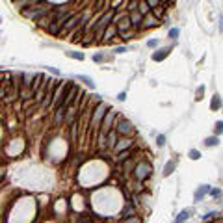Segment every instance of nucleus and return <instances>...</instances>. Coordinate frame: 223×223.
Masks as SVG:
<instances>
[{"label":"nucleus","instance_id":"1","mask_svg":"<svg viewBox=\"0 0 223 223\" xmlns=\"http://www.w3.org/2000/svg\"><path fill=\"white\" fill-rule=\"evenodd\" d=\"M149 175H151V166H149L147 162H143V164H140V166L136 167V177H138L140 181L147 179Z\"/></svg>","mask_w":223,"mask_h":223},{"label":"nucleus","instance_id":"2","mask_svg":"<svg viewBox=\"0 0 223 223\" xmlns=\"http://www.w3.org/2000/svg\"><path fill=\"white\" fill-rule=\"evenodd\" d=\"M117 132H119V134H128V132H132V125H130L128 121H121V123L117 125Z\"/></svg>","mask_w":223,"mask_h":223},{"label":"nucleus","instance_id":"3","mask_svg":"<svg viewBox=\"0 0 223 223\" xmlns=\"http://www.w3.org/2000/svg\"><path fill=\"white\" fill-rule=\"evenodd\" d=\"M167 52H169V48H162V50H158V52H154V54H153V60H154V61L164 60V58L167 56Z\"/></svg>","mask_w":223,"mask_h":223},{"label":"nucleus","instance_id":"4","mask_svg":"<svg viewBox=\"0 0 223 223\" xmlns=\"http://www.w3.org/2000/svg\"><path fill=\"white\" fill-rule=\"evenodd\" d=\"M208 192H210V188H208L207 184H205V186H201V188H199V190L195 192V201H199V199H201V197H203L205 194H208Z\"/></svg>","mask_w":223,"mask_h":223},{"label":"nucleus","instance_id":"5","mask_svg":"<svg viewBox=\"0 0 223 223\" xmlns=\"http://www.w3.org/2000/svg\"><path fill=\"white\" fill-rule=\"evenodd\" d=\"M220 141H218V136H210V138H207L205 140V145L207 147H214V145H218Z\"/></svg>","mask_w":223,"mask_h":223},{"label":"nucleus","instance_id":"6","mask_svg":"<svg viewBox=\"0 0 223 223\" xmlns=\"http://www.w3.org/2000/svg\"><path fill=\"white\" fill-rule=\"evenodd\" d=\"M173 169H175V162H167V164H166V169H164V177L171 175V173H173Z\"/></svg>","mask_w":223,"mask_h":223},{"label":"nucleus","instance_id":"7","mask_svg":"<svg viewBox=\"0 0 223 223\" xmlns=\"http://www.w3.org/2000/svg\"><path fill=\"white\" fill-rule=\"evenodd\" d=\"M190 214H192V210H182V212L177 216V221L181 223V221H184V220H188V218H190Z\"/></svg>","mask_w":223,"mask_h":223},{"label":"nucleus","instance_id":"8","mask_svg":"<svg viewBox=\"0 0 223 223\" xmlns=\"http://www.w3.org/2000/svg\"><path fill=\"white\" fill-rule=\"evenodd\" d=\"M220 106H221V100H220L218 95H214V99H212V102H210V108H212V110H218Z\"/></svg>","mask_w":223,"mask_h":223},{"label":"nucleus","instance_id":"9","mask_svg":"<svg viewBox=\"0 0 223 223\" xmlns=\"http://www.w3.org/2000/svg\"><path fill=\"white\" fill-rule=\"evenodd\" d=\"M104 110H106V108H104L102 104H100V106L97 108V114H95V119H93V123H95V121H99V119L102 117V114H104Z\"/></svg>","mask_w":223,"mask_h":223},{"label":"nucleus","instance_id":"10","mask_svg":"<svg viewBox=\"0 0 223 223\" xmlns=\"http://www.w3.org/2000/svg\"><path fill=\"white\" fill-rule=\"evenodd\" d=\"M67 56L74 58V60H84V54L82 52H67Z\"/></svg>","mask_w":223,"mask_h":223},{"label":"nucleus","instance_id":"11","mask_svg":"<svg viewBox=\"0 0 223 223\" xmlns=\"http://www.w3.org/2000/svg\"><path fill=\"white\" fill-rule=\"evenodd\" d=\"M190 158H192V160H199V158H201V153L195 151V149H192V151H190Z\"/></svg>","mask_w":223,"mask_h":223},{"label":"nucleus","instance_id":"12","mask_svg":"<svg viewBox=\"0 0 223 223\" xmlns=\"http://www.w3.org/2000/svg\"><path fill=\"white\" fill-rule=\"evenodd\" d=\"M110 17H112V13H106V15H104V19L100 20V28H104V26L108 24V20H110Z\"/></svg>","mask_w":223,"mask_h":223},{"label":"nucleus","instance_id":"13","mask_svg":"<svg viewBox=\"0 0 223 223\" xmlns=\"http://www.w3.org/2000/svg\"><path fill=\"white\" fill-rule=\"evenodd\" d=\"M169 37H171V39H177V37H179V28H171V30H169Z\"/></svg>","mask_w":223,"mask_h":223},{"label":"nucleus","instance_id":"14","mask_svg":"<svg viewBox=\"0 0 223 223\" xmlns=\"http://www.w3.org/2000/svg\"><path fill=\"white\" fill-rule=\"evenodd\" d=\"M214 130H216V134H221V132H223V121H218V123H216Z\"/></svg>","mask_w":223,"mask_h":223},{"label":"nucleus","instance_id":"15","mask_svg":"<svg viewBox=\"0 0 223 223\" xmlns=\"http://www.w3.org/2000/svg\"><path fill=\"white\" fill-rule=\"evenodd\" d=\"M80 78H82V82H86L89 87H95V84L91 82V78H89V76H80Z\"/></svg>","mask_w":223,"mask_h":223},{"label":"nucleus","instance_id":"16","mask_svg":"<svg viewBox=\"0 0 223 223\" xmlns=\"http://www.w3.org/2000/svg\"><path fill=\"white\" fill-rule=\"evenodd\" d=\"M108 143H110V145H115V132H110V136H108Z\"/></svg>","mask_w":223,"mask_h":223},{"label":"nucleus","instance_id":"17","mask_svg":"<svg viewBox=\"0 0 223 223\" xmlns=\"http://www.w3.org/2000/svg\"><path fill=\"white\" fill-rule=\"evenodd\" d=\"M156 143H158V147H164V145H166V138H164V136H158V138H156Z\"/></svg>","mask_w":223,"mask_h":223},{"label":"nucleus","instance_id":"18","mask_svg":"<svg viewBox=\"0 0 223 223\" xmlns=\"http://www.w3.org/2000/svg\"><path fill=\"white\" fill-rule=\"evenodd\" d=\"M203 93H205V87L201 86V87L197 89V99H203Z\"/></svg>","mask_w":223,"mask_h":223},{"label":"nucleus","instance_id":"19","mask_svg":"<svg viewBox=\"0 0 223 223\" xmlns=\"http://www.w3.org/2000/svg\"><path fill=\"white\" fill-rule=\"evenodd\" d=\"M147 45L153 48V47H156V45H158V41H156V39H151V41H147Z\"/></svg>","mask_w":223,"mask_h":223},{"label":"nucleus","instance_id":"20","mask_svg":"<svg viewBox=\"0 0 223 223\" xmlns=\"http://www.w3.org/2000/svg\"><path fill=\"white\" fill-rule=\"evenodd\" d=\"M93 60H95V61H102V60H104V56H102V54H95V56H93Z\"/></svg>","mask_w":223,"mask_h":223},{"label":"nucleus","instance_id":"21","mask_svg":"<svg viewBox=\"0 0 223 223\" xmlns=\"http://www.w3.org/2000/svg\"><path fill=\"white\" fill-rule=\"evenodd\" d=\"M128 154H130V153H121V154L117 156V160H125V158H128Z\"/></svg>","mask_w":223,"mask_h":223},{"label":"nucleus","instance_id":"22","mask_svg":"<svg viewBox=\"0 0 223 223\" xmlns=\"http://www.w3.org/2000/svg\"><path fill=\"white\" fill-rule=\"evenodd\" d=\"M210 194H212L214 197H220V195H221V192H220V190H210Z\"/></svg>","mask_w":223,"mask_h":223},{"label":"nucleus","instance_id":"23","mask_svg":"<svg viewBox=\"0 0 223 223\" xmlns=\"http://www.w3.org/2000/svg\"><path fill=\"white\" fill-rule=\"evenodd\" d=\"M114 33H115V28H112V30H108V32H106V35H104V37H110V35H114Z\"/></svg>","mask_w":223,"mask_h":223},{"label":"nucleus","instance_id":"24","mask_svg":"<svg viewBox=\"0 0 223 223\" xmlns=\"http://www.w3.org/2000/svg\"><path fill=\"white\" fill-rule=\"evenodd\" d=\"M123 147H130V141H127V143H125V140H123V143H121L117 149H123Z\"/></svg>","mask_w":223,"mask_h":223},{"label":"nucleus","instance_id":"25","mask_svg":"<svg viewBox=\"0 0 223 223\" xmlns=\"http://www.w3.org/2000/svg\"><path fill=\"white\" fill-rule=\"evenodd\" d=\"M132 212H134V207H128V208H125V216H127V214H132Z\"/></svg>","mask_w":223,"mask_h":223},{"label":"nucleus","instance_id":"26","mask_svg":"<svg viewBox=\"0 0 223 223\" xmlns=\"http://www.w3.org/2000/svg\"><path fill=\"white\" fill-rule=\"evenodd\" d=\"M117 99H119V100H125V99H127V93H119V97H117Z\"/></svg>","mask_w":223,"mask_h":223}]
</instances>
